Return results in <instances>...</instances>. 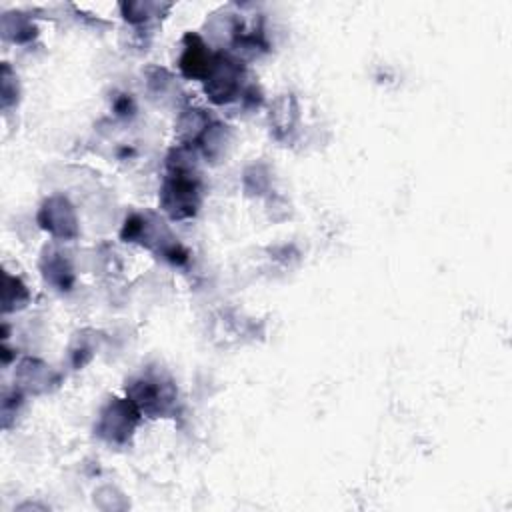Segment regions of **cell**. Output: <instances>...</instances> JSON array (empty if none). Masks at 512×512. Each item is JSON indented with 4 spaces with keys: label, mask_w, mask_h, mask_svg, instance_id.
<instances>
[{
    "label": "cell",
    "mask_w": 512,
    "mask_h": 512,
    "mask_svg": "<svg viewBox=\"0 0 512 512\" xmlns=\"http://www.w3.org/2000/svg\"><path fill=\"white\" fill-rule=\"evenodd\" d=\"M214 58L206 44L196 34H186L184 38V54L180 58V70L188 78H202L206 80Z\"/></svg>",
    "instance_id": "8992f818"
},
{
    "label": "cell",
    "mask_w": 512,
    "mask_h": 512,
    "mask_svg": "<svg viewBox=\"0 0 512 512\" xmlns=\"http://www.w3.org/2000/svg\"><path fill=\"white\" fill-rule=\"evenodd\" d=\"M126 394L140 410V414H148L152 418L166 416L176 406V388L172 380L154 372H146L130 380Z\"/></svg>",
    "instance_id": "7a4b0ae2"
},
{
    "label": "cell",
    "mask_w": 512,
    "mask_h": 512,
    "mask_svg": "<svg viewBox=\"0 0 512 512\" xmlns=\"http://www.w3.org/2000/svg\"><path fill=\"white\" fill-rule=\"evenodd\" d=\"M42 274L44 278L54 284L60 290H68L74 282V274H72V266L70 262L64 258V254L48 250L42 258Z\"/></svg>",
    "instance_id": "52a82bcc"
},
{
    "label": "cell",
    "mask_w": 512,
    "mask_h": 512,
    "mask_svg": "<svg viewBox=\"0 0 512 512\" xmlns=\"http://www.w3.org/2000/svg\"><path fill=\"white\" fill-rule=\"evenodd\" d=\"M240 78H242V66L232 60L230 56L218 54L214 58V64L206 76V94L216 104H226L236 98L240 92Z\"/></svg>",
    "instance_id": "277c9868"
},
{
    "label": "cell",
    "mask_w": 512,
    "mask_h": 512,
    "mask_svg": "<svg viewBox=\"0 0 512 512\" xmlns=\"http://www.w3.org/2000/svg\"><path fill=\"white\" fill-rule=\"evenodd\" d=\"M4 282H6L4 284V310L8 312V310H14V308H22L28 300L26 286L10 274L4 276Z\"/></svg>",
    "instance_id": "ba28073f"
},
{
    "label": "cell",
    "mask_w": 512,
    "mask_h": 512,
    "mask_svg": "<svg viewBox=\"0 0 512 512\" xmlns=\"http://www.w3.org/2000/svg\"><path fill=\"white\" fill-rule=\"evenodd\" d=\"M38 224L52 236L72 240L78 236V220L72 204L64 196H50L38 212Z\"/></svg>",
    "instance_id": "5b68a950"
},
{
    "label": "cell",
    "mask_w": 512,
    "mask_h": 512,
    "mask_svg": "<svg viewBox=\"0 0 512 512\" xmlns=\"http://www.w3.org/2000/svg\"><path fill=\"white\" fill-rule=\"evenodd\" d=\"M194 148L182 144L168 158V176L160 190L162 210L172 220L192 218L202 202V188L194 170Z\"/></svg>",
    "instance_id": "6da1fadb"
},
{
    "label": "cell",
    "mask_w": 512,
    "mask_h": 512,
    "mask_svg": "<svg viewBox=\"0 0 512 512\" xmlns=\"http://www.w3.org/2000/svg\"><path fill=\"white\" fill-rule=\"evenodd\" d=\"M140 418V410L134 406V402L122 400V398H112L100 412L98 424H96V434L114 444H124Z\"/></svg>",
    "instance_id": "3957f363"
},
{
    "label": "cell",
    "mask_w": 512,
    "mask_h": 512,
    "mask_svg": "<svg viewBox=\"0 0 512 512\" xmlns=\"http://www.w3.org/2000/svg\"><path fill=\"white\" fill-rule=\"evenodd\" d=\"M158 8H160L158 4H150V2H132V4H122L124 18H126L128 22H134V24L146 22V20L152 16V10H158Z\"/></svg>",
    "instance_id": "9c48e42d"
}]
</instances>
